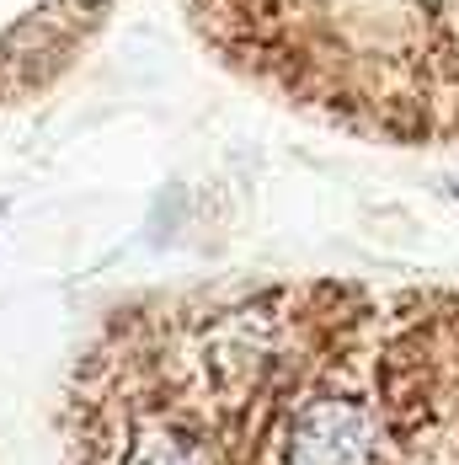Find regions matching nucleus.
Wrapping results in <instances>:
<instances>
[{
  "instance_id": "obj_1",
  "label": "nucleus",
  "mask_w": 459,
  "mask_h": 465,
  "mask_svg": "<svg viewBox=\"0 0 459 465\" xmlns=\"http://www.w3.org/2000/svg\"><path fill=\"white\" fill-rule=\"evenodd\" d=\"M385 322L358 279L118 305L64 380V465H390Z\"/></svg>"
},
{
  "instance_id": "obj_2",
  "label": "nucleus",
  "mask_w": 459,
  "mask_h": 465,
  "mask_svg": "<svg viewBox=\"0 0 459 465\" xmlns=\"http://www.w3.org/2000/svg\"><path fill=\"white\" fill-rule=\"evenodd\" d=\"M385 422L390 465H459V289H390Z\"/></svg>"
}]
</instances>
